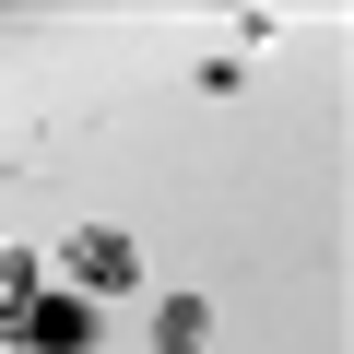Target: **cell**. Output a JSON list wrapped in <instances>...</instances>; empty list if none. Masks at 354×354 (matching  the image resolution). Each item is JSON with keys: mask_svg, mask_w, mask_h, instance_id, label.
Masks as SVG:
<instances>
[{"mask_svg": "<svg viewBox=\"0 0 354 354\" xmlns=\"http://www.w3.org/2000/svg\"><path fill=\"white\" fill-rule=\"evenodd\" d=\"M59 272H71V283H83V295H118V283H130V272H142V260H130V236H106V225H83V236H71V248H59Z\"/></svg>", "mask_w": 354, "mask_h": 354, "instance_id": "6da1fadb", "label": "cell"}, {"mask_svg": "<svg viewBox=\"0 0 354 354\" xmlns=\"http://www.w3.org/2000/svg\"><path fill=\"white\" fill-rule=\"evenodd\" d=\"M24 342H36V354H83V342H95V307H83V295H48V307H24Z\"/></svg>", "mask_w": 354, "mask_h": 354, "instance_id": "7a4b0ae2", "label": "cell"}, {"mask_svg": "<svg viewBox=\"0 0 354 354\" xmlns=\"http://www.w3.org/2000/svg\"><path fill=\"white\" fill-rule=\"evenodd\" d=\"M153 354H201V295H165L153 307Z\"/></svg>", "mask_w": 354, "mask_h": 354, "instance_id": "3957f363", "label": "cell"}, {"mask_svg": "<svg viewBox=\"0 0 354 354\" xmlns=\"http://www.w3.org/2000/svg\"><path fill=\"white\" fill-rule=\"evenodd\" d=\"M24 283H36V272H24L12 248H0V319H12V330H24Z\"/></svg>", "mask_w": 354, "mask_h": 354, "instance_id": "277c9868", "label": "cell"}]
</instances>
